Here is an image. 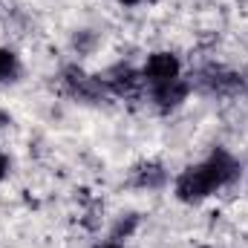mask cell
Wrapping results in <instances>:
<instances>
[{
    "label": "cell",
    "instance_id": "2",
    "mask_svg": "<svg viewBox=\"0 0 248 248\" xmlns=\"http://www.w3.org/2000/svg\"><path fill=\"white\" fill-rule=\"evenodd\" d=\"M61 87L69 98H78V101H87V104H95V101H101L107 95V90L98 81V75H90V72H84L75 63L72 66H63Z\"/></svg>",
    "mask_w": 248,
    "mask_h": 248
},
{
    "label": "cell",
    "instance_id": "10",
    "mask_svg": "<svg viewBox=\"0 0 248 248\" xmlns=\"http://www.w3.org/2000/svg\"><path fill=\"white\" fill-rule=\"evenodd\" d=\"M136 225H139V214H127V219H119V225L113 228V237L110 240H127L133 231H136Z\"/></svg>",
    "mask_w": 248,
    "mask_h": 248
},
{
    "label": "cell",
    "instance_id": "11",
    "mask_svg": "<svg viewBox=\"0 0 248 248\" xmlns=\"http://www.w3.org/2000/svg\"><path fill=\"white\" fill-rule=\"evenodd\" d=\"M6 176H9V159L0 153V179H6Z\"/></svg>",
    "mask_w": 248,
    "mask_h": 248
},
{
    "label": "cell",
    "instance_id": "4",
    "mask_svg": "<svg viewBox=\"0 0 248 248\" xmlns=\"http://www.w3.org/2000/svg\"><path fill=\"white\" fill-rule=\"evenodd\" d=\"M196 84L208 90L211 95H240L246 90V81L240 72H231L225 66H205L196 75Z\"/></svg>",
    "mask_w": 248,
    "mask_h": 248
},
{
    "label": "cell",
    "instance_id": "14",
    "mask_svg": "<svg viewBox=\"0 0 248 248\" xmlns=\"http://www.w3.org/2000/svg\"><path fill=\"white\" fill-rule=\"evenodd\" d=\"M119 3H122V6H139L141 0H119Z\"/></svg>",
    "mask_w": 248,
    "mask_h": 248
},
{
    "label": "cell",
    "instance_id": "6",
    "mask_svg": "<svg viewBox=\"0 0 248 248\" xmlns=\"http://www.w3.org/2000/svg\"><path fill=\"white\" fill-rule=\"evenodd\" d=\"M190 90H193L190 81L176 78V81H170V84L150 87V101H153V107H156L159 113H173V110H179V107L187 101Z\"/></svg>",
    "mask_w": 248,
    "mask_h": 248
},
{
    "label": "cell",
    "instance_id": "1",
    "mask_svg": "<svg viewBox=\"0 0 248 248\" xmlns=\"http://www.w3.org/2000/svg\"><path fill=\"white\" fill-rule=\"evenodd\" d=\"M240 173H243V170H240V162H237L225 147H217L208 159H202V162L185 168V170L176 176L173 193H176V199H179L182 205H199V202H205L208 196H214L217 190L234 185V182L240 179Z\"/></svg>",
    "mask_w": 248,
    "mask_h": 248
},
{
    "label": "cell",
    "instance_id": "12",
    "mask_svg": "<svg viewBox=\"0 0 248 248\" xmlns=\"http://www.w3.org/2000/svg\"><path fill=\"white\" fill-rule=\"evenodd\" d=\"M9 124H12V116H9L6 110H0V130H3V127H9Z\"/></svg>",
    "mask_w": 248,
    "mask_h": 248
},
{
    "label": "cell",
    "instance_id": "5",
    "mask_svg": "<svg viewBox=\"0 0 248 248\" xmlns=\"http://www.w3.org/2000/svg\"><path fill=\"white\" fill-rule=\"evenodd\" d=\"M98 81L104 84L107 93H113V95H119V98H130V95H136V93L141 90V84H144L141 72L133 69L130 63H116V66L104 69V72L98 75Z\"/></svg>",
    "mask_w": 248,
    "mask_h": 248
},
{
    "label": "cell",
    "instance_id": "3",
    "mask_svg": "<svg viewBox=\"0 0 248 248\" xmlns=\"http://www.w3.org/2000/svg\"><path fill=\"white\" fill-rule=\"evenodd\" d=\"M141 78H144L147 87H162V84H170V81L182 78V61H179V55H173L168 49L150 52L144 66H141Z\"/></svg>",
    "mask_w": 248,
    "mask_h": 248
},
{
    "label": "cell",
    "instance_id": "8",
    "mask_svg": "<svg viewBox=\"0 0 248 248\" xmlns=\"http://www.w3.org/2000/svg\"><path fill=\"white\" fill-rule=\"evenodd\" d=\"M17 72H20V58H17V52L9 49V46H0V84L15 81Z\"/></svg>",
    "mask_w": 248,
    "mask_h": 248
},
{
    "label": "cell",
    "instance_id": "13",
    "mask_svg": "<svg viewBox=\"0 0 248 248\" xmlns=\"http://www.w3.org/2000/svg\"><path fill=\"white\" fill-rule=\"evenodd\" d=\"M98 248H124V243H119V240H107L104 246H98Z\"/></svg>",
    "mask_w": 248,
    "mask_h": 248
},
{
    "label": "cell",
    "instance_id": "7",
    "mask_svg": "<svg viewBox=\"0 0 248 248\" xmlns=\"http://www.w3.org/2000/svg\"><path fill=\"white\" fill-rule=\"evenodd\" d=\"M130 185L141 187V190H162V187L168 185V170H165V165H159V162H141V165L133 170Z\"/></svg>",
    "mask_w": 248,
    "mask_h": 248
},
{
    "label": "cell",
    "instance_id": "9",
    "mask_svg": "<svg viewBox=\"0 0 248 248\" xmlns=\"http://www.w3.org/2000/svg\"><path fill=\"white\" fill-rule=\"evenodd\" d=\"M95 44H98V38H95V32H90V29H78V32L72 35V49H75L78 55H90V52L95 49Z\"/></svg>",
    "mask_w": 248,
    "mask_h": 248
},
{
    "label": "cell",
    "instance_id": "15",
    "mask_svg": "<svg viewBox=\"0 0 248 248\" xmlns=\"http://www.w3.org/2000/svg\"><path fill=\"white\" fill-rule=\"evenodd\" d=\"M202 248H208V246H202Z\"/></svg>",
    "mask_w": 248,
    "mask_h": 248
}]
</instances>
